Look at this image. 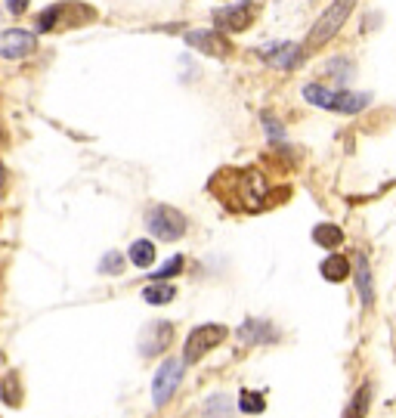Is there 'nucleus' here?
Returning <instances> with one entry per match:
<instances>
[{
    "label": "nucleus",
    "instance_id": "nucleus-9",
    "mask_svg": "<svg viewBox=\"0 0 396 418\" xmlns=\"http://www.w3.org/2000/svg\"><path fill=\"white\" fill-rule=\"evenodd\" d=\"M170 338H174V325L170 322H152L149 329L143 331V341H139V353L143 356H158L170 347Z\"/></svg>",
    "mask_w": 396,
    "mask_h": 418
},
{
    "label": "nucleus",
    "instance_id": "nucleus-19",
    "mask_svg": "<svg viewBox=\"0 0 396 418\" xmlns=\"http://www.w3.org/2000/svg\"><path fill=\"white\" fill-rule=\"evenodd\" d=\"M238 406H242L245 415H260L263 409H267V400H263V393H257V391H242Z\"/></svg>",
    "mask_w": 396,
    "mask_h": 418
},
{
    "label": "nucleus",
    "instance_id": "nucleus-4",
    "mask_svg": "<svg viewBox=\"0 0 396 418\" xmlns=\"http://www.w3.org/2000/svg\"><path fill=\"white\" fill-rule=\"evenodd\" d=\"M180 381H183V362L180 360H165L158 366V372H155V381H152V403L155 406H167L170 403V397L177 393V387H180Z\"/></svg>",
    "mask_w": 396,
    "mask_h": 418
},
{
    "label": "nucleus",
    "instance_id": "nucleus-16",
    "mask_svg": "<svg viewBox=\"0 0 396 418\" xmlns=\"http://www.w3.org/2000/svg\"><path fill=\"white\" fill-rule=\"evenodd\" d=\"M304 99L309 106H319V108H328V112H331V106H335V90L322 87V84H307Z\"/></svg>",
    "mask_w": 396,
    "mask_h": 418
},
{
    "label": "nucleus",
    "instance_id": "nucleus-8",
    "mask_svg": "<svg viewBox=\"0 0 396 418\" xmlns=\"http://www.w3.org/2000/svg\"><path fill=\"white\" fill-rule=\"evenodd\" d=\"M186 44L192 46V50H198V53H207V56H229V41L220 34V31H189L186 34Z\"/></svg>",
    "mask_w": 396,
    "mask_h": 418
},
{
    "label": "nucleus",
    "instance_id": "nucleus-13",
    "mask_svg": "<svg viewBox=\"0 0 396 418\" xmlns=\"http://www.w3.org/2000/svg\"><path fill=\"white\" fill-rule=\"evenodd\" d=\"M177 298V289L174 285H161V279L155 285H146L143 289V300L152 307H161V304H170V300Z\"/></svg>",
    "mask_w": 396,
    "mask_h": 418
},
{
    "label": "nucleus",
    "instance_id": "nucleus-1",
    "mask_svg": "<svg viewBox=\"0 0 396 418\" xmlns=\"http://www.w3.org/2000/svg\"><path fill=\"white\" fill-rule=\"evenodd\" d=\"M353 6H356V0H335V4H331L328 10L319 15V22L309 28V34H307V50H316V46L328 44L331 37H335L338 31L344 28V22L350 19Z\"/></svg>",
    "mask_w": 396,
    "mask_h": 418
},
{
    "label": "nucleus",
    "instance_id": "nucleus-23",
    "mask_svg": "<svg viewBox=\"0 0 396 418\" xmlns=\"http://www.w3.org/2000/svg\"><path fill=\"white\" fill-rule=\"evenodd\" d=\"M214 409H220V412H232V403L226 397H214L207 403V412H214Z\"/></svg>",
    "mask_w": 396,
    "mask_h": 418
},
{
    "label": "nucleus",
    "instance_id": "nucleus-21",
    "mask_svg": "<svg viewBox=\"0 0 396 418\" xmlns=\"http://www.w3.org/2000/svg\"><path fill=\"white\" fill-rule=\"evenodd\" d=\"M183 258H180V254H177V258H170L167 263H165V267H161V270H155V279H170V276H177V273H180V270H183Z\"/></svg>",
    "mask_w": 396,
    "mask_h": 418
},
{
    "label": "nucleus",
    "instance_id": "nucleus-6",
    "mask_svg": "<svg viewBox=\"0 0 396 418\" xmlns=\"http://www.w3.org/2000/svg\"><path fill=\"white\" fill-rule=\"evenodd\" d=\"M254 19H257V6H254V4H232V6H226V10H220L214 15L217 31H223V34H238V31H248L254 25Z\"/></svg>",
    "mask_w": 396,
    "mask_h": 418
},
{
    "label": "nucleus",
    "instance_id": "nucleus-11",
    "mask_svg": "<svg viewBox=\"0 0 396 418\" xmlns=\"http://www.w3.org/2000/svg\"><path fill=\"white\" fill-rule=\"evenodd\" d=\"M371 103L369 93H353V90H340L335 93V106H331V112H344V115H356L362 112Z\"/></svg>",
    "mask_w": 396,
    "mask_h": 418
},
{
    "label": "nucleus",
    "instance_id": "nucleus-7",
    "mask_svg": "<svg viewBox=\"0 0 396 418\" xmlns=\"http://www.w3.org/2000/svg\"><path fill=\"white\" fill-rule=\"evenodd\" d=\"M37 37L25 28H6L0 31V56L4 59H25L34 53Z\"/></svg>",
    "mask_w": 396,
    "mask_h": 418
},
{
    "label": "nucleus",
    "instance_id": "nucleus-3",
    "mask_svg": "<svg viewBox=\"0 0 396 418\" xmlns=\"http://www.w3.org/2000/svg\"><path fill=\"white\" fill-rule=\"evenodd\" d=\"M146 227L155 239H161V242H177V239H183L186 232V217L183 211H177V208L170 205H155L149 214H146Z\"/></svg>",
    "mask_w": 396,
    "mask_h": 418
},
{
    "label": "nucleus",
    "instance_id": "nucleus-25",
    "mask_svg": "<svg viewBox=\"0 0 396 418\" xmlns=\"http://www.w3.org/2000/svg\"><path fill=\"white\" fill-rule=\"evenodd\" d=\"M263 127H267V134H273V137H282V127L273 121V115H263Z\"/></svg>",
    "mask_w": 396,
    "mask_h": 418
},
{
    "label": "nucleus",
    "instance_id": "nucleus-12",
    "mask_svg": "<svg viewBox=\"0 0 396 418\" xmlns=\"http://www.w3.org/2000/svg\"><path fill=\"white\" fill-rule=\"evenodd\" d=\"M319 270H322V276L328 279V282H344V279L350 276V270H353V267H350V260H347L344 254H331V258H325V260H322V267H319Z\"/></svg>",
    "mask_w": 396,
    "mask_h": 418
},
{
    "label": "nucleus",
    "instance_id": "nucleus-2",
    "mask_svg": "<svg viewBox=\"0 0 396 418\" xmlns=\"http://www.w3.org/2000/svg\"><path fill=\"white\" fill-rule=\"evenodd\" d=\"M226 338H229V329L226 325H217V322H205V325H198V329H192L183 344V362L192 366V362L205 360V356L211 353L214 347H220Z\"/></svg>",
    "mask_w": 396,
    "mask_h": 418
},
{
    "label": "nucleus",
    "instance_id": "nucleus-27",
    "mask_svg": "<svg viewBox=\"0 0 396 418\" xmlns=\"http://www.w3.org/2000/svg\"><path fill=\"white\" fill-rule=\"evenodd\" d=\"M0 143H4V130H0Z\"/></svg>",
    "mask_w": 396,
    "mask_h": 418
},
{
    "label": "nucleus",
    "instance_id": "nucleus-14",
    "mask_svg": "<svg viewBox=\"0 0 396 418\" xmlns=\"http://www.w3.org/2000/svg\"><path fill=\"white\" fill-rule=\"evenodd\" d=\"M356 289H359V298H362V304H371V298H375V294H371V273H369V260L362 258H356Z\"/></svg>",
    "mask_w": 396,
    "mask_h": 418
},
{
    "label": "nucleus",
    "instance_id": "nucleus-15",
    "mask_svg": "<svg viewBox=\"0 0 396 418\" xmlns=\"http://www.w3.org/2000/svg\"><path fill=\"white\" fill-rule=\"evenodd\" d=\"M0 400H4L10 409L22 406V384H19V375H15V372H10V375L0 381Z\"/></svg>",
    "mask_w": 396,
    "mask_h": 418
},
{
    "label": "nucleus",
    "instance_id": "nucleus-22",
    "mask_svg": "<svg viewBox=\"0 0 396 418\" xmlns=\"http://www.w3.org/2000/svg\"><path fill=\"white\" fill-rule=\"evenodd\" d=\"M366 403H369V384H366V387H359V397H356V403L350 406V415H359L362 409H366Z\"/></svg>",
    "mask_w": 396,
    "mask_h": 418
},
{
    "label": "nucleus",
    "instance_id": "nucleus-5",
    "mask_svg": "<svg viewBox=\"0 0 396 418\" xmlns=\"http://www.w3.org/2000/svg\"><path fill=\"white\" fill-rule=\"evenodd\" d=\"M236 180H238V196H242V208H245V211H260V208L267 205V196H269L267 177H263L257 167H251V170H242V174H236Z\"/></svg>",
    "mask_w": 396,
    "mask_h": 418
},
{
    "label": "nucleus",
    "instance_id": "nucleus-26",
    "mask_svg": "<svg viewBox=\"0 0 396 418\" xmlns=\"http://www.w3.org/2000/svg\"><path fill=\"white\" fill-rule=\"evenodd\" d=\"M6 186V167H4V161H0V189Z\"/></svg>",
    "mask_w": 396,
    "mask_h": 418
},
{
    "label": "nucleus",
    "instance_id": "nucleus-10",
    "mask_svg": "<svg viewBox=\"0 0 396 418\" xmlns=\"http://www.w3.org/2000/svg\"><path fill=\"white\" fill-rule=\"evenodd\" d=\"M260 56L273 68H294L300 59H304V50H300L298 44H276L273 50H263Z\"/></svg>",
    "mask_w": 396,
    "mask_h": 418
},
{
    "label": "nucleus",
    "instance_id": "nucleus-17",
    "mask_svg": "<svg viewBox=\"0 0 396 418\" xmlns=\"http://www.w3.org/2000/svg\"><path fill=\"white\" fill-rule=\"evenodd\" d=\"M313 239H316V245H322V248H338L344 242V229L335 227V223H319V227L313 229Z\"/></svg>",
    "mask_w": 396,
    "mask_h": 418
},
{
    "label": "nucleus",
    "instance_id": "nucleus-18",
    "mask_svg": "<svg viewBox=\"0 0 396 418\" xmlns=\"http://www.w3.org/2000/svg\"><path fill=\"white\" fill-rule=\"evenodd\" d=\"M130 260H134V267H152L155 260V242H146V239H139V242L130 245Z\"/></svg>",
    "mask_w": 396,
    "mask_h": 418
},
{
    "label": "nucleus",
    "instance_id": "nucleus-24",
    "mask_svg": "<svg viewBox=\"0 0 396 418\" xmlns=\"http://www.w3.org/2000/svg\"><path fill=\"white\" fill-rule=\"evenodd\" d=\"M28 4H31V0H6V6H10L13 15H22V13L28 10Z\"/></svg>",
    "mask_w": 396,
    "mask_h": 418
},
{
    "label": "nucleus",
    "instance_id": "nucleus-20",
    "mask_svg": "<svg viewBox=\"0 0 396 418\" xmlns=\"http://www.w3.org/2000/svg\"><path fill=\"white\" fill-rule=\"evenodd\" d=\"M99 270H103L106 276H118L121 270H124V258H121V251H108L103 260H99Z\"/></svg>",
    "mask_w": 396,
    "mask_h": 418
}]
</instances>
